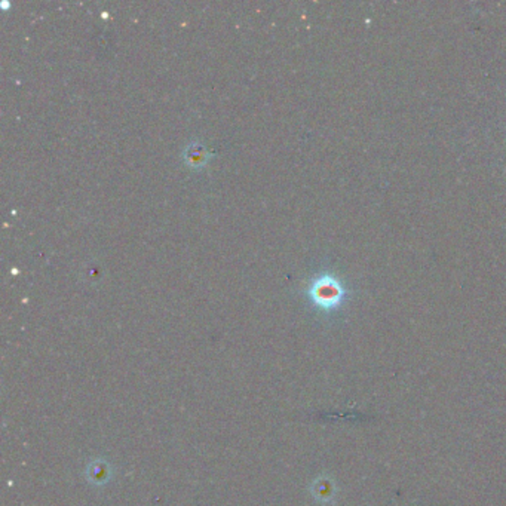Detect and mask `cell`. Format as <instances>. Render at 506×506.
<instances>
[{
    "label": "cell",
    "mask_w": 506,
    "mask_h": 506,
    "mask_svg": "<svg viewBox=\"0 0 506 506\" xmlns=\"http://www.w3.org/2000/svg\"><path fill=\"white\" fill-rule=\"evenodd\" d=\"M309 294L319 307L331 309L340 305L345 297V290L339 281L327 274L315 279L310 285Z\"/></svg>",
    "instance_id": "6da1fadb"
},
{
    "label": "cell",
    "mask_w": 506,
    "mask_h": 506,
    "mask_svg": "<svg viewBox=\"0 0 506 506\" xmlns=\"http://www.w3.org/2000/svg\"><path fill=\"white\" fill-rule=\"evenodd\" d=\"M185 158L187 161L189 165L192 166H201V165H205V162L208 161L210 154L208 152L205 150L204 146L201 145H192L187 147L186 153H185Z\"/></svg>",
    "instance_id": "7a4b0ae2"
}]
</instances>
